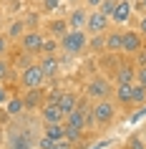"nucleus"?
<instances>
[{
	"label": "nucleus",
	"mask_w": 146,
	"mask_h": 149,
	"mask_svg": "<svg viewBox=\"0 0 146 149\" xmlns=\"http://www.w3.org/2000/svg\"><path fill=\"white\" fill-rule=\"evenodd\" d=\"M116 3H118V0H103V3L98 5V10L103 13V15H108V18H111V15H113V8H116Z\"/></svg>",
	"instance_id": "obj_28"
},
{
	"label": "nucleus",
	"mask_w": 146,
	"mask_h": 149,
	"mask_svg": "<svg viewBox=\"0 0 146 149\" xmlns=\"http://www.w3.org/2000/svg\"><path fill=\"white\" fill-rule=\"evenodd\" d=\"M106 53H121V31H111L106 36Z\"/></svg>",
	"instance_id": "obj_18"
},
{
	"label": "nucleus",
	"mask_w": 146,
	"mask_h": 149,
	"mask_svg": "<svg viewBox=\"0 0 146 149\" xmlns=\"http://www.w3.org/2000/svg\"><path fill=\"white\" fill-rule=\"evenodd\" d=\"M66 124L73 126V129H86V106L78 104L71 114H66Z\"/></svg>",
	"instance_id": "obj_13"
},
{
	"label": "nucleus",
	"mask_w": 146,
	"mask_h": 149,
	"mask_svg": "<svg viewBox=\"0 0 146 149\" xmlns=\"http://www.w3.org/2000/svg\"><path fill=\"white\" fill-rule=\"evenodd\" d=\"M144 46H146V38L138 31H121V53L136 56Z\"/></svg>",
	"instance_id": "obj_4"
},
{
	"label": "nucleus",
	"mask_w": 146,
	"mask_h": 149,
	"mask_svg": "<svg viewBox=\"0 0 146 149\" xmlns=\"http://www.w3.org/2000/svg\"><path fill=\"white\" fill-rule=\"evenodd\" d=\"M10 79H13V66H10V61L0 58V84H8Z\"/></svg>",
	"instance_id": "obj_24"
},
{
	"label": "nucleus",
	"mask_w": 146,
	"mask_h": 149,
	"mask_svg": "<svg viewBox=\"0 0 146 149\" xmlns=\"http://www.w3.org/2000/svg\"><path fill=\"white\" fill-rule=\"evenodd\" d=\"M48 31H51V36H53V38L61 40L63 36L71 31V28H68V20H63V18H61V20H51V23H48Z\"/></svg>",
	"instance_id": "obj_19"
},
{
	"label": "nucleus",
	"mask_w": 146,
	"mask_h": 149,
	"mask_svg": "<svg viewBox=\"0 0 146 149\" xmlns=\"http://www.w3.org/2000/svg\"><path fill=\"white\" fill-rule=\"evenodd\" d=\"M46 136H51L53 141H63L66 139V126H63V121H48L46 124Z\"/></svg>",
	"instance_id": "obj_15"
},
{
	"label": "nucleus",
	"mask_w": 146,
	"mask_h": 149,
	"mask_svg": "<svg viewBox=\"0 0 146 149\" xmlns=\"http://www.w3.org/2000/svg\"><path fill=\"white\" fill-rule=\"evenodd\" d=\"M58 46H61L63 53H68V56H81L88 48V33L86 31H68L58 40Z\"/></svg>",
	"instance_id": "obj_1"
},
{
	"label": "nucleus",
	"mask_w": 146,
	"mask_h": 149,
	"mask_svg": "<svg viewBox=\"0 0 146 149\" xmlns=\"http://www.w3.org/2000/svg\"><path fill=\"white\" fill-rule=\"evenodd\" d=\"M28 149H38V147H28Z\"/></svg>",
	"instance_id": "obj_42"
},
{
	"label": "nucleus",
	"mask_w": 146,
	"mask_h": 149,
	"mask_svg": "<svg viewBox=\"0 0 146 149\" xmlns=\"http://www.w3.org/2000/svg\"><path fill=\"white\" fill-rule=\"evenodd\" d=\"M58 38H46V43H43V51H40V53L46 56V53H55V51H58Z\"/></svg>",
	"instance_id": "obj_26"
},
{
	"label": "nucleus",
	"mask_w": 146,
	"mask_h": 149,
	"mask_svg": "<svg viewBox=\"0 0 146 149\" xmlns=\"http://www.w3.org/2000/svg\"><path fill=\"white\" fill-rule=\"evenodd\" d=\"M23 101H25V109H40V104H43V88H30V91H25Z\"/></svg>",
	"instance_id": "obj_16"
},
{
	"label": "nucleus",
	"mask_w": 146,
	"mask_h": 149,
	"mask_svg": "<svg viewBox=\"0 0 146 149\" xmlns=\"http://www.w3.org/2000/svg\"><path fill=\"white\" fill-rule=\"evenodd\" d=\"M40 116H43V121H66V116H63V111H61V106L55 101H46L43 104V109H40Z\"/></svg>",
	"instance_id": "obj_11"
},
{
	"label": "nucleus",
	"mask_w": 146,
	"mask_h": 149,
	"mask_svg": "<svg viewBox=\"0 0 146 149\" xmlns=\"http://www.w3.org/2000/svg\"><path fill=\"white\" fill-rule=\"evenodd\" d=\"M131 104H146V88L131 84Z\"/></svg>",
	"instance_id": "obj_23"
},
{
	"label": "nucleus",
	"mask_w": 146,
	"mask_h": 149,
	"mask_svg": "<svg viewBox=\"0 0 146 149\" xmlns=\"http://www.w3.org/2000/svg\"><path fill=\"white\" fill-rule=\"evenodd\" d=\"M144 114H146V109H138V111H136V114H134V116H131V121H138V119L144 116Z\"/></svg>",
	"instance_id": "obj_38"
},
{
	"label": "nucleus",
	"mask_w": 146,
	"mask_h": 149,
	"mask_svg": "<svg viewBox=\"0 0 146 149\" xmlns=\"http://www.w3.org/2000/svg\"><path fill=\"white\" fill-rule=\"evenodd\" d=\"M25 33V20L23 18H15L8 28V40H20V36Z\"/></svg>",
	"instance_id": "obj_20"
},
{
	"label": "nucleus",
	"mask_w": 146,
	"mask_h": 149,
	"mask_svg": "<svg viewBox=\"0 0 146 149\" xmlns=\"http://www.w3.org/2000/svg\"><path fill=\"white\" fill-rule=\"evenodd\" d=\"M8 99H10L8 86H0V106H3V104H8Z\"/></svg>",
	"instance_id": "obj_33"
},
{
	"label": "nucleus",
	"mask_w": 146,
	"mask_h": 149,
	"mask_svg": "<svg viewBox=\"0 0 146 149\" xmlns=\"http://www.w3.org/2000/svg\"><path fill=\"white\" fill-rule=\"evenodd\" d=\"M3 136H5V134H3V126H0V141H3Z\"/></svg>",
	"instance_id": "obj_39"
},
{
	"label": "nucleus",
	"mask_w": 146,
	"mask_h": 149,
	"mask_svg": "<svg viewBox=\"0 0 146 149\" xmlns=\"http://www.w3.org/2000/svg\"><path fill=\"white\" fill-rule=\"evenodd\" d=\"M101 3H103V0H86V8H91V10H96L101 5Z\"/></svg>",
	"instance_id": "obj_34"
},
{
	"label": "nucleus",
	"mask_w": 146,
	"mask_h": 149,
	"mask_svg": "<svg viewBox=\"0 0 146 149\" xmlns=\"http://www.w3.org/2000/svg\"><path fill=\"white\" fill-rule=\"evenodd\" d=\"M136 79V63H121L118 68H116V84H134Z\"/></svg>",
	"instance_id": "obj_12"
},
{
	"label": "nucleus",
	"mask_w": 146,
	"mask_h": 149,
	"mask_svg": "<svg viewBox=\"0 0 146 149\" xmlns=\"http://www.w3.org/2000/svg\"><path fill=\"white\" fill-rule=\"evenodd\" d=\"M10 51L8 46V36H0V58H5V53Z\"/></svg>",
	"instance_id": "obj_30"
},
{
	"label": "nucleus",
	"mask_w": 146,
	"mask_h": 149,
	"mask_svg": "<svg viewBox=\"0 0 146 149\" xmlns=\"http://www.w3.org/2000/svg\"><path fill=\"white\" fill-rule=\"evenodd\" d=\"M68 20V28L71 31H83L86 28V20H88V10L86 8H73L71 10V15L66 18Z\"/></svg>",
	"instance_id": "obj_10"
},
{
	"label": "nucleus",
	"mask_w": 146,
	"mask_h": 149,
	"mask_svg": "<svg viewBox=\"0 0 146 149\" xmlns=\"http://www.w3.org/2000/svg\"><path fill=\"white\" fill-rule=\"evenodd\" d=\"M43 43H46V36L40 31H25L23 36H20V51L23 53H40L43 51Z\"/></svg>",
	"instance_id": "obj_5"
},
{
	"label": "nucleus",
	"mask_w": 146,
	"mask_h": 149,
	"mask_svg": "<svg viewBox=\"0 0 146 149\" xmlns=\"http://www.w3.org/2000/svg\"><path fill=\"white\" fill-rule=\"evenodd\" d=\"M53 144H55V141L51 139V136H46V134H43V139L38 141V149H51V147H53Z\"/></svg>",
	"instance_id": "obj_31"
},
{
	"label": "nucleus",
	"mask_w": 146,
	"mask_h": 149,
	"mask_svg": "<svg viewBox=\"0 0 146 149\" xmlns=\"http://www.w3.org/2000/svg\"><path fill=\"white\" fill-rule=\"evenodd\" d=\"M113 96H116V101L121 104V106H129L131 104V84H116Z\"/></svg>",
	"instance_id": "obj_17"
},
{
	"label": "nucleus",
	"mask_w": 146,
	"mask_h": 149,
	"mask_svg": "<svg viewBox=\"0 0 146 149\" xmlns=\"http://www.w3.org/2000/svg\"><path fill=\"white\" fill-rule=\"evenodd\" d=\"M86 94L91 96L93 101H101V99H108V96L113 94V88H111V84H108L103 76H96V79L88 81V86H86Z\"/></svg>",
	"instance_id": "obj_6"
},
{
	"label": "nucleus",
	"mask_w": 146,
	"mask_h": 149,
	"mask_svg": "<svg viewBox=\"0 0 146 149\" xmlns=\"http://www.w3.org/2000/svg\"><path fill=\"white\" fill-rule=\"evenodd\" d=\"M88 48H91L93 53H103V51H106V36H103V33L88 36Z\"/></svg>",
	"instance_id": "obj_22"
},
{
	"label": "nucleus",
	"mask_w": 146,
	"mask_h": 149,
	"mask_svg": "<svg viewBox=\"0 0 146 149\" xmlns=\"http://www.w3.org/2000/svg\"><path fill=\"white\" fill-rule=\"evenodd\" d=\"M144 141H146V129H144Z\"/></svg>",
	"instance_id": "obj_41"
},
{
	"label": "nucleus",
	"mask_w": 146,
	"mask_h": 149,
	"mask_svg": "<svg viewBox=\"0 0 146 149\" xmlns=\"http://www.w3.org/2000/svg\"><path fill=\"white\" fill-rule=\"evenodd\" d=\"M0 25H3V10H0Z\"/></svg>",
	"instance_id": "obj_40"
},
{
	"label": "nucleus",
	"mask_w": 146,
	"mask_h": 149,
	"mask_svg": "<svg viewBox=\"0 0 146 149\" xmlns=\"http://www.w3.org/2000/svg\"><path fill=\"white\" fill-rule=\"evenodd\" d=\"M68 147H71V144H68L66 139H63V141H55V144H53L51 149H68Z\"/></svg>",
	"instance_id": "obj_35"
},
{
	"label": "nucleus",
	"mask_w": 146,
	"mask_h": 149,
	"mask_svg": "<svg viewBox=\"0 0 146 149\" xmlns=\"http://www.w3.org/2000/svg\"><path fill=\"white\" fill-rule=\"evenodd\" d=\"M108 23H111V18L103 15V13L96 8V10H88V20H86V28H83V31L88 33V36H96V33H103V31H106Z\"/></svg>",
	"instance_id": "obj_7"
},
{
	"label": "nucleus",
	"mask_w": 146,
	"mask_h": 149,
	"mask_svg": "<svg viewBox=\"0 0 146 149\" xmlns=\"http://www.w3.org/2000/svg\"><path fill=\"white\" fill-rule=\"evenodd\" d=\"M46 73L40 68L38 63H28L23 71H20V86L23 91H30V88H43L46 86Z\"/></svg>",
	"instance_id": "obj_2"
},
{
	"label": "nucleus",
	"mask_w": 146,
	"mask_h": 149,
	"mask_svg": "<svg viewBox=\"0 0 146 149\" xmlns=\"http://www.w3.org/2000/svg\"><path fill=\"white\" fill-rule=\"evenodd\" d=\"M131 10H134V3H131V0H118V3H116V8H113V15H111V20H113L116 25L129 23Z\"/></svg>",
	"instance_id": "obj_8"
},
{
	"label": "nucleus",
	"mask_w": 146,
	"mask_h": 149,
	"mask_svg": "<svg viewBox=\"0 0 146 149\" xmlns=\"http://www.w3.org/2000/svg\"><path fill=\"white\" fill-rule=\"evenodd\" d=\"M91 111H93V119H96V126H108L116 119V104L108 101V99L96 101L91 106Z\"/></svg>",
	"instance_id": "obj_3"
},
{
	"label": "nucleus",
	"mask_w": 146,
	"mask_h": 149,
	"mask_svg": "<svg viewBox=\"0 0 146 149\" xmlns=\"http://www.w3.org/2000/svg\"><path fill=\"white\" fill-rule=\"evenodd\" d=\"M134 84L146 88V66H136V79H134Z\"/></svg>",
	"instance_id": "obj_29"
},
{
	"label": "nucleus",
	"mask_w": 146,
	"mask_h": 149,
	"mask_svg": "<svg viewBox=\"0 0 146 149\" xmlns=\"http://www.w3.org/2000/svg\"><path fill=\"white\" fill-rule=\"evenodd\" d=\"M138 33H141V36L146 38V15L141 18V23H138Z\"/></svg>",
	"instance_id": "obj_36"
},
{
	"label": "nucleus",
	"mask_w": 146,
	"mask_h": 149,
	"mask_svg": "<svg viewBox=\"0 0 146 149\" xmlns=\"http://www.w3.org/2000/svg\"><path fill=\"white\" fill-rule=\"evenodd\" d=\"M40 3H43V5H40V8H43V13H55V10L61 8L63 0H40Z\"/></svg>",
	"instance_id": "obj_27"
},
{
	"label": "nucleus",
	"mask_w": 146,
	"mask_h": 149,
	"mask_svg": "<svg viewBox=\"0 0 146 149\" xmlns=\"http://www.w3.org/2000/svg\"><path fill=\"white\" fill-rule=\"evenodd\" d=\"M55 104L61 106L63 116H66V114H71V111L78 106V96L73 94V91H61V96H58V101H55Z\"/></svg>",
	"instance_id": "obj_14"
},
{
	"label": "nucleus",
	"mask_w": 146,
	"mask_h": 149,
	"mask_svg": "<svg viewBox=\"0 0 146 149\" xmlns=\"http://www.w3.org/2000/svg\"><path fill=\"white\" fill-rule=\"evenodd\" d=\"M134 8H136V10H141V13H144V15H146V0H138V3H136V5H134Z\"/></svg>",
	"instance_id": "obj_37"
},
{
	"label": "nucleus",
	"mask_w": 146,
	"mask_h": 149,
	"mask_svg": "<svg viewBox=\"0 0 146 149\" xmlns=\"http://www.w3.org/2000/svg\"><path fill=\"white\" fill-rule=\"evenodd\" d=\"M136 66H146V46L136 53Z\"/></svg>",
	"instance_id": "obj_32"
},
{
	"label": "nucleus",
	"mask_w": 146,
	"mask_h": 149,
	"mask_svg": "<svg viewBox=\"0 0 146 149\" xmlns=\"http://www.w3.org/2000/svg\"><path fill=\"white\" fill-rule=\"evenodd\" d=\"M38 66L43 68L46 79H55V76H58V71H61V61H58L53 53H46V56L38 61Z\"/></svg>",
	"instance_id": "obj_9"
},
{
	"label": "nucleus",
	"mask_w": 146,
	"mask_h": 149,
	"mask_svg": "<svg viewBox=\"0 0 146 149\" xmlns=\"http://www.w3.org/2000/svg\"><path fill=\"white\" fill-rule=\"evenodd\" d=\"M126 149H146V141L141 134H131L129 141H126Z\"/></svg>",
	"instance_id": "obj_25"
},
{
	"label": "nucleus",
	"mask_w": 146,
	"mask_h": 149,
	"mask_svg": "<svg viewBox=\"0 0 146 149\" xmlns=\"http://www.w3.org/2000/svg\"><path fill=\"white\" fill-rule=\"evenodd\" d=\"M25 109V101H23V96H10L8 104H5V111H8L10 116H18L20 111Z\"/></svg>",
	"instance_id": "obj_21"
}]
</instances>
